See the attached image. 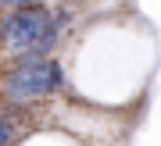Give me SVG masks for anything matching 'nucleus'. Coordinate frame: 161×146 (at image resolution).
Returning <instances> with one entry per match:
<instances>
[{
  "instance_id": "nucleus-1",
  "label": "nucleus",
  "mask_w": 161,
  "mask_h": 146,
  "mask_svg": "<svg viewBox=\"0 0 161 146\" xmlns=\"http://www.w3.org/2000/svg\"><path fill=\"white\" fill-rule=\"evenodd\" d=\"M64 71L58 61H40V64H18L4 82V103L11 107H29L43 96H50L54 89H61Z\"/></svg>"
},
{
  "instance_id": "nucleus-2",
  "label": "nucleus",
  "mask_w": 161,
  "mask_h": 146,
  "mask_svg": "<svg viewBox=\"0 0 161 146\" xmlns=\"http://www.w3.org/2000/svg\"><path fill=\"white\" fill-rule=\"evenodd\" d=\"M54 25V14L47 7H25V11H7L0 18V50H11L25 57L40 43V36Z\"/></svg>"
},
{
  "instance_id": "nucleus-3",
  "label": "nucleus",
  "mask_w": 161,
  "mask_h": 146,
  "mask_svg": "<svg viewBox=\"0 0 161 146\" xmlns=\"http://www.w3.org/2000/svg\"><path fill=\"white\" fill-rule=\"evenodd\" d=\"M0 7H7V11H25V7H43V0H0Z\"/></svg>"
},
{
  "instance_id": "nucleus-4",
  "label": "nucleus",
  "mask_w": 161,
  "mask_h": 146,
  "mask_svg": "<svg viewBox=\"0 0 161 146\" xmlns=\"http://www.w3.org/2000/svg\"><path fill=\"white\" fill-rule=\"evenodd\" d=\"M11 139H14V125L0 121V146H11Z\"/></svg>"
}]
</instances>
